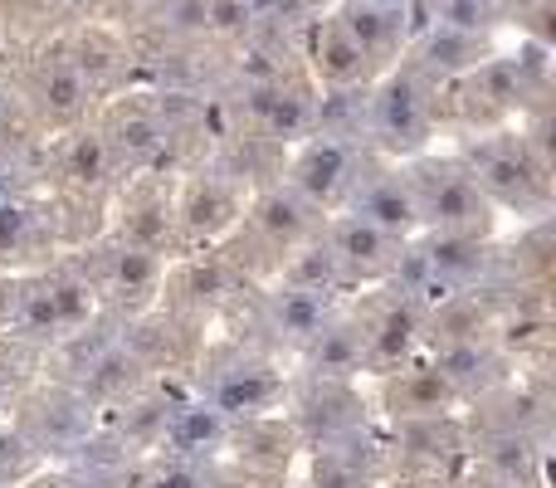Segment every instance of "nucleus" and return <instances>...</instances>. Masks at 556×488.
Instances as JSON below:
<instances>
[{
  "instance_id": "nucleus-24",
  "label": "nucleus",
  "mask_w": 556,
  "mask_h": 488,
  "mask_svg": "<svg viewBox=\"0 0 556 488\" xmlns=\"http://www.w3.org/2000/svg\"><path fill=\"white\" fill-rule=\"evenodd\" d=\"M552 333V317H547V303L542 298H522L518 308H508L503 317H493V347L498 352H532L542 347Z\"/></svg>"
},
{
  "instance_id": "nucleus-40",
  "label": "nucleus",
  "mask_w": 556,
  "mask_h": 488,
  "mask_svg": "<svg viewBox=\"0 0 556 488\" xmlns=\"http://www.w3.org/2000/svg\"><path fill=\"white\" fill-rule=\"evenodd\" d=\"M172 25H181V29H205V0H181V5L172 10Z\"/></svg>"
},
{
  "instance_id": "nucleus-23",
  "label": "nucleus",
  "mask_w": 556,
  "mask_h": 488,
  "mask_svg": "<svg viewBox=\"0 0 556 488\" xmlns=\"http://www.w3.org/2000/svg\"><path fill=\"white\" fill-rule=\"evenodd\" d=\"M10 323L25 342H54L64 333L54 313V298H49V278H35V284H15V303H10Z\"/></svg>"
},
{
  "instance_id": "nucleus-28",
  "label": "nucleus",
  "mask_w": 556,
  "mask_h": 488,
  "mask_svg": "<svg viewBox=\"0 0 556 488\" xmlns=\"http://www.w3.org/2000/svg\"><path fill=\"white\" fill-rule=\"evenodd\" d=\"M230 284H235L230 259L211 254V259H191V264L181 268V278H176V293H181L186 303H220V298L230 293Z\"/></svg>"
},
{
  "instance_id": "nucleus-39",
  "label": "nucleus",
  "mask_w": 556,
  "mask_h": 488,
  "mask_svg": "<svg viewBox=\"0 0 556 488\" xmlns=\"http://www.w3.org/2000/svg\"><path fill=\"white\" fill-rule=\"evenodd\" d=\"M137 488H211V474H205V464L166 460V464H156L152 474H142Z\"/></svg>"
},
{
  "instance_id": "nucleus-21",
  "label": "nucleus",
  "mask_w": 556,
  "mask_h": 488,
  "mask_svg": "<svg viewBox=\"0 0 556 488\" xmlns=\"http://www.w3.org/2000/svg\"><path fill=\"white\" fill-rule=\"evenodd\" d=\"M230 445H240V460H250L254 470H288L293 460V445H298V430L283 425L278 415H260V421H240L230 430Z\"/></svg>"
},
{
  "instance_id": "nucleus-3",
  "label": "nucleus",
  "mask_w": 556,
  "mask_h": 488,
  "mask_svg": "<svg viewBox=\"0 0 556 488\" xmlns=\"http://www.w3.org/2000/svg\"><path fill=\"white\" fill-rule=\"evenodd\" d=\"M15 430L25 435L35 454L84 450L88 435H93V405H88L74 386H59V391H45L25 405V415H20Z\"/></svg>"
},
{
  "instance_id": "nucleus-33",
  "label": "nucleus",
  "mask_w": 556,
  "mask_h": 488,
  "mask_svg": "<svg viewBox=\"0 0 556 488\" xmlns=\"http://www.w3.org/2000/svg\"><path fill=\"white\" fill-rule=\"evenodd\" d=\"M420 39H425L430 64L444 68V74H454V68H473L479 64V54H483L479 35H459V29H444V25H434L430 35H420Z\"/></svg>"
},
{
  "instance_id": "nucleus-49",
  "label": "nucleus",
  "mask_w": 556,
  "mask_h": 488,
  "mask_svg": "<svg viewBox=\"0 0 556 488\" xmlns=\"http://www.w3.org/2000/svg\"><path fill=\"white\" fill-rule=\"evenodd\" d=\"M366 5H395V0H366Z\"/></svg>"
},
{
  "instance_id": "nucleus-43",
  "label": "nucleus",
  "mask_w": 556,
  "mask_h": 488,
  "mask_svg": "<svg viewBox=\"0 0 556 488\" xmlns=\"http://www.w3.org/2000/svg\"><path fill=\"white\" fill-rule=\"evenodd\" d=\"M59 488H113L103 474H78V479H59Z\"/></svg>"
},
{
  "instance_id": "nucleus-7",
  "label": "nucleus",
  "mask_w": 556,
  "mask_h": 488,
  "mask_svg": "<svg viewBox=\"0 0 556 488\" xmlns=\"http://www.w3.org/2000/svg\"><path fill=\"white\" fill-rule=\"evenodd\" d=\"M323 245L332 249L342 278H362V284H376V278H391L395 254H401V240L381 235L376 225L356 221V215H337V221L323 225Z\"/></svg>"
},
{
  "instance_id": "nucleus-17",
  "label": "nucleus",
  "mask_w": 556,
  "mask_h": 488,
  "mask_svg": "<svg viewBox=\"0 0 556 488\" xmlns=\"http://www.w3.org/2000/svg\"><path fill=\"white\" fill-rule=\"evenodd\" d=\"M479 460H483V474L508 488H538L542 484V445L538 435H522V430H493L489 440L479 445Z\"/></svg>"
},
{
  "instance_id": "nucleus-31",
  "label": "nucleus",
  "mask_w": 556,
  "mask_h": 488,
  "mask_svg": "<svg viewBox=\"0 0 556 488\" xmlns=\"http://www.w3.org/2000/svg\"><path fill=\"white\" fill-rule=\"evenodd\" d=\"M172 405L166 396H147V401H132L123 415H117V435H123L127 445H156L166 430V421H172Z\"/></svg>"
},
{
  "instance_id": "nucleus-30",
  "label": "nucleus",
  "mask_w": 556,
  "mask_h": 488,
  "mask_svg": "<svg viewBox=\"0 0 556 488\" xmlns=\"http://www.w3.org/2000/svg\"><path fill=\"white\" fill-rule=\"evenodd\" d=\"M352 440L313 450V479H307V488H366V464L352 454Z\"/></svg>"
},
{
  "instance_id": "nucleus-38",
  "label": "nucleus",
  "mask_w": 556,
  "mask_h": 488,
  "mask_svg": "<svg viewBox=\"0 0 556 488\" xmlns=\"http://www.w3.org/2000/svg\"><path fill=\"white\" fill-rule=\"evenodd\" d=\"M29 240H35V211L20 201H5L0 205V259L25 254Z\"/></svg>"
},
{
  "instance_id": "nucleus-13",
  "label": "nucleus",
  "mask_w": 556,
  "mask_h": 488,
  "mask_svg": "<svg viewBox=\"0 0 556 488\" xmlns=\"http://www.w3.org/2000/svg\"><path fill=\"white\" fill-rule=\"evenodd\" d=\"M386 405L395 421H434V415H450L459 396L430 362H405L386 372Z\"/></svg>"
},
{
  "instance_id": "nucleus-29",
  "label": "nucleus",
  "mask_w": 556,
  "mask_h": 488,
  "mask_svg": "<svg viewBox=\"0 0 556 488\" xmlns=\"http://www.w3.org/2000/svg\"><path fill=\"white\" fill-rule=\"evenodd\" d=\"M401 20L405 15H395L391 5H366V0H362V5H352L342 20H337V25L346 29V39H352V45H362L366 54H376V49H386L395 39Z\"/></svg>"
},
{
  "instance_id": "nucleus-46",
  "label": "nucleus",
  "mask_w": 556,
  "mask_h": 488,
  "mask_svg": "<svg viewBox=\"0 0 556 488\" xmlns=\"http://www.w3.org/2000/svg\"><path fill=\"white\" fill-rule=\"evenodd\" d=\"M25 488H59V479H25Z\"/></svg>"
},
{
  "instance_id": "nucleus-12",
  "label": "nucleus",
  "mask_w": 556,
  "mask_h": 488,
  "mask_svg": "<svg viewBox=\"0 0 556 488\" xmlns=\"http://www.w3.org/2000/svg\"><path fill=\"white\" fill-rule=\"evenodd\" d=\"M362 327H366V366H376V372L405 366L415 356V347L425 342V313L401 293L391 303H381V313Z\"/></svg>"
},
{
  "instance_id": "nucleus-10",
  "label": "nucleus",
  "mask_w": 556,
  "mask_h": 488,
  "mask_svg": "<svg viewBox=\"0 0 556 488\" xmlns=\"http://www.w3.org/2000/svg\"><path fill=\"white\" fill-rule=\"evenodd\" d=\"M230 430L235 425L215 411L211 401H186V405H172V421H166L162 440L156 450L166 460H186V464H205L230 445Z\"/></svg>"
},
{
  "instance_id": "nucleus-41",
  "label": "nucleus",
  "mask_w": 556,
  "mask_h": 488,
  "mask_svg": "<svg viewBox=\"0 0 556 488\" xmlns=\"http://www.w3.org/2000/svg\"><path fill=\"white\" fill-rule=\"evenodd\" d=\"M391 488H450V484H444V474H401V479H395Z\"/></svg>"
},
{
  "instance_id": "nucleus-9",
  "label": "nucleus",
  "mask_w": 556,
  "mask_h": 488,
  "mask_svg": "<svg viewBox=\"0 0 556 488\" xmlns=\"http://www.w3.org/2000/svg\"><path fill=\"white\" fill-rule=\"evenodd\" d=\"M142 376H147L142 347L127 342V337H108V342L93 347V352H88V362L78 366L74 391L84 396L88 405H108V401L132 396L137 386H142Z\"/></svg>"
},
{
  "instance_id": "nucleus-34",
  "label": "nucleus",
  "mask_w": 556,
  "mask_h": 488,
  "mask_svg": "<svg viewBox=\"0 0 556 488\" xmlns=\"http://www.w3.org/2000/svg\"><path fill=\"white\" fill-rule=\"evenodd\" d=\"M108 166H113V152H108V137H98V133L78 137L64 157V172L74 176L78 186H98L108 176Z\"/></svg>"
},
{
  "instance_id": "nucleus-15",
  "label": "nucleus",
  "mask_w": 556,
  "mask_h": 488,
  "mask_svg": "<svg viewBox=\"0 0 556 488\" xmlns=\"http://www.w3.org/2000/svg\"><path fill=\"white\" fill-rule=\"evenodd\" d=\"M303 356H307L313 381H352L366 366V327L356 317L332 313L323 323V333L303 347Z\"/></svg>"
},
{
  "instance_id": "nucleus-36",
  "label": "nucleus",
  "mask_w": 556,
  "mask_h": 488,
  "mask_svg": "<svg viewBox=\"0 0 556 488\" xmlns=\"http://www.w3.org/2000/svg\"><path fill=\"white\" fill-rule=\"evenodd\" d=\"M35 464H39V454L29 450L25 435L10 430V425H0V484H25V479H35Z\"/></svg>"
},
{
  "instance_id": "nucleus-47",
  "label": "nucleus",
  "mask_w": 556,
  "mask_h": 488,
  "mask_svg": "<svg viewBox=\"0 0 556 488\" xmlns=\"http://www.w3.org/2000/svg\"><path fill=\"white\" fill-rule=\"evenodd\" d=\"M10 391V372H5V366H0V396H5Z\"/></svg>"
},
{
  "instance_id": "nucleus-11",
  "label": "nucleus",
  "mask_w": 556,
  "mask_h": 488,
  "mask_svg": "<svg viewBox=\"0 0 556 488\" xmlns=\"http://www.w3.org/2000/svg\"><path fill=\"white\" fill-rule=\"evenodd\" d=\"M250 230L260 235V245L269 249V254L283 259V254H293L298 245L317 240V211L303 196L288 191V186H274V191H264L260 201H254Z\"/></svg>"
},
{
  "instance_id": "nucleus-44",
  "label": "nucleus",
  "mask_w": 556,
  "mask_h": 488,
  "mask_svg": "<svg viewBox=\"0 0 556 488\" xmlns=\"http://www.w3.org/2000/svg\"><path fill=\"white\" fill-rule=\"evenodd\" d=\"M10 303H15V278L0 274V317H10Z\"/></svg>"
},
{
  "instance_id": "nucleus-48",
  "label": "nucleus",
  "mask_w": 556,
  "mask_h": 488,
  "mask_svg": "<svg viewBox=\"0 0 556 488\" xmlns=\"http://www.w3.org/2000/svg\"><path fill=\"white\" fill-rule=\"evenodd\" d=\"M508 5H522V10H528V5H542V0H508Z\"/></svg>"
},
{
  "instance_id": "nucleus-26",
  "label": "nucleus",
  "mask_w": 556,
  "mask_h": 488,
  "mask_svg": "<svg viewBox=\"0 0 556 488\" xmlns=\"http://www.w3.org/2000/svg\"><path fill=\"white\" fill-rule=\"evenodd\" d=\"M313 59H317V74H323L327 84L342 88V84H356V78L366 74V59L371 54H366L362 45H352L342 25H327L313 45Z\"/></svg>"
},
{
  "instance_id": "nucleus-8",
  "label": "nucleus",
  "mask_w": 556,
  "mask_h": 488,
  "mask_svg": "<svg viewBox=\"0 0 556 488\" xmlns=\"http://www.w3.org/2000/svg\"><path fill=\"white\" fill-rule=\"evenodd\" d=\"M371 123H376V137H381L391 152L410 157L425 147L430 137V108H425V93L415 84V74H395L386 78V88L371 98Z\"/></svg>"
},
{
  "instance_id": "nucleus-22",
  "label": "nucleus",
  "mask_w": 556,
  "mask_h": 488,
  "mask_svg": "<svg viewBox=\"0 0 556 488\" xmlns=\"http://www.w3.org/2000/svg\"><path fill=\"white\" fill-rule=\"evenodd\" d=\"M278 284L283 288H303V293H337L346 284L342 268H337L332 249L323 245V235L307 245H298L293 254L278 259Z\"/></svg>"
},
{
  "instance_id": "nucleus-37",
  "label": "nucleus",
  "mask_w": 556,
  "mask_h": 488,
  "mask_svg": "<svg viewBox=\"0 0 556 488\" xmlns=\"http://www.w3.org/2000/svg\"><path fill=\"white\" fill-rule=\"evenodd\" d=\"M434 25L459 29V35H479L489 29V0H430Z\"/></svg>"
},
{
  "instance_id": "nucleus-25",
  "label": "nucleus",
  "mask_w": 556,
  "mask_h": 488,
  "mask_svg": "<svg viewBox=\"0 0 556 488\" xmlns=\"http://www.w3.org/2000/svg\"><path fill=\"white\" fill-rule=\"evenodd\" d=\"M162 284V254H147L137 245H117L108 254V288L123 298H147Z\"/></svg>"
},
{
  "instance_id": "nucleus-14",
  "label": "nucleus",
  "mask_w": 556,
  "mask_h": 488,
  "mask_svg": "<svg viewBox=\"0 0 556 488\" xmlns=\"http://www.w3.org/2000/svg\"><path fill=\"white\" fill-rule=\"evenodd\" d=\"M260 317H264V333H269L274 342L298 347V352H303V347L323 333L327 317H332V293H303V288L278 284L274 293L264 298Z\"/></svg>"
},
{
  "instance_id": "nucleus-27",
  "label": "nucleus",
  "mask_w": 556,
  "mask_h": 488,
  "mask_svg": "<svg viewBox=\"0 0 556 488\" xmlns=\"http://www.w3.org/2000/svg\"><path fill=\"white\" fill-rule=\"evenodd\" d=\"M162 147H166V127L156 123L152 113H127L123 123H117V133L108 137V152L123 157V162H132V166L156 162Z\"/></svg>"
},
{
  "instance_id": "nucleus-2",
  "label": "nucleus",
  "mask_w": 556,
  "mask_h": 488,
  "mask_svg": "<svg viewBox=\"0 0 556 488\" xmlns=\"http://www.w3.org/2000/svg\"><path fill=\"white\" fill-rule=\"evenodd\" d=\"M464 172L473 176V186L483 191L489 205H508V211L522 215L547 211V176L528 157V147H483V152H473V162Z\"/></svg>"
},
{
  "instance_id": "nucleus-4",
  "label": "nucleus",
  "mask_w": 556,
  "mask_h": 488,
  "mask_svg": "<svg viewBox=\"0 0 556 488\" xmlns=\"http://www.w3.org/2000/svg\"><path fill=\"white\" fill-rule=\"evenodd\" d=\"M356 172H362V166H356L352 142H342V137H332V133H317L313 142L293 157V166H288V191L303 196L313 211H323V205L346 201Z\"/></svg>"
},
{
  "instance_id": "nucleus-6",
  "label": "nucleus",
  "mask_w": 556,
  "mask_h": 488,
  "mask_svg": "<svg viewBox=\"0 0 556 488\" xmlns=\"http://www.w3.org/2000/svg\"><path fill=\"white\" fill-rule=\"evenodd\" d=\"M288 386L283 376L274 372V366H260V362H235V366H220V372H211V381H205V396L201 401H211L215 411L225 415L230 425L240 421H260V415H274L278 405H283Z\"/></svg>"
},
{
  "instance_id": "nucleus-1",
  "label": "nucleus",
  "mask_w": 556,
  "mask_h": 488,
  "mask_svg": "<svg viewBox=\"0 0 556 488\" xmlns=\"http://www.w3.org/2000/svg\"><path fill=\"white\" fill-rule=\"evenodd\" d=\"M410 196L420 205V225L425 230H444V235H473L489 240L493 235V205L483 201V191L473 186V176L459 162H420L410 176Z\"/></svg>"
},
{
  "instance_id": "nucleus-42",
  "label": "nucleus",
  "mask_w": 556,
  "mask_h": 488,
  "mask_svg": "<svg viewBox=\"0 0 556 488\" xmlns=\"http://www.w3.org/2000/svg\"><path fill=\"white\" fill-rule=\"evenodd\" d=\"M5 201H15V166L0 162V205Z\"/></svg>"
},
{
  "instance_id": "nucleus-16",
  "label": "nucleus",
  "mask_w": 556,
  "mask_h": 488,
  "mask_svg": "<svg viewBox=\"0 0 556 488\" xmlns=\"http://www.w3.org/2000/svg\"><path fill=\"white\" fill-rule=\"evenodd\" d=\"M430 366L454 386V396H479L503 386V352L493 347V337H473V342H450L434 347Z\"/></svg>"
},
{
  "instance_id": "nucleus-20",
  "label": "nucleus",
  "mask_w": 556,
  "mask_h": 488,
  "mask_svg": "<svg viewBox=\"0 0 556 488\" xmlns=\"http://www.w3.org/2000/svg\"><path fill=\"white\" fill-rule=\"evenodd\" d=\"M395 445H401V454L410 460L415 474H444L454 454L464 450V440H459L450 415H434V421H401Z\"/></svg>"
},
{
  "instance_id": "nucleus-18",
  "label": "nucleus",
  "mask_w": 556,
  "mask_h": 488,
  "mask_svg": "<svg viewBox=\"0 0 556 488\" xmlns=\"http://www.w3.org/2000/svg\"><path fill=\"white\" fill-rule=\"evenodd\" d=\"M235 221H240V201H235V191L225 182H191L181 205H176V230L186 240H215Z\"/></svg>"
},
{
  "instance_id": "nucleus-5",
  "label": "nucleus",
  "mask_w": 556,
  "mask_h": 488,
  "mask_svg": "<svg viewBox=\"0 0 556 488\" xmlns=\"http://www.w3.org/2000/svg\"><path fill=\"white\" fill-rule=\"evenodd\" d=\"M346 205H352L346 215L376 225L381 235H391V240H401V245H410L415 235L425 230L420 205H415L410 182H405L401 172H366V176L356 172L352 191H346Z\"/></svg>"
},
{
  "instance_id": "nucleus-45",
  "label": "nucleus",
  "mask_w": 556,
  "mask_h": 488,
  "mask_svg": "<svg viewBox=\"0 0 556 488\" xmlns=\"http://www.w3.org/2000/svg\"><path fill=\"white\" fill-rule=\"evenodd\" d=\"M459 488H508V484H498V479H489V474H483V470H479V474H469V479H464Z\"/></svg>"
},
{
  "instance_id": "nucleus-35",
  "label": "nucleus",
  "mask_w": 556,
  "mask_h": 488,
  "mask_svg": "<svg viewBox=\"0 0 556 488\" xmlns=\"http://www.w3.org/2000/svg\"><path fill=\"white\" fill-rule=\"evenodd\" d=\"M84 98H88V84H84V74H78L74 64H54L49 68V78H45V108L54 117H74L78 108H84Z\"/></svg>"
},
{
  "instance_id": "nucleus-32",
  "label": "nucleus",
  "mask_w": 556,
  "mask_h": 488,
  "mask_svg": "<svg viewBox=\"0 0 556 488\" xmlns=\"http://www.w3.org/2000/svg\"><path fill=\"white\" fill-rule=\"evenodd\" d=\"M49 298H54V313H59V323H64V333H74V327H84L88 317H93L98 293L84 274H54L49 278Z\"/></svg>"
},
{
  "instance_id": "nucleus-19",
  "label": "nucleus",
  "mask_w": 556,
  "mask_h": 488,
  "mask_svg": "<svg viewBox=\"0 0 556 488\" xmlns=\"http://www.w3.org/2000/svg\"><path fill=\"white\" fill-rule=\"evenodd\" d=\"M425 264L444 278L450 288L469 293L483 274H489V240H473V235H444V230H430V240L420 245Z\"/></svg>"
}]
</instances>
